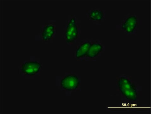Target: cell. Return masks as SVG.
<instances>
[{
	"mask_svg": "<svg viewBox=\"0 0 151 114\" xmlns=\"http://www.w3.org/2000/svg\"><path fill=\"white\" fill-rule=\"evenodd\" d=\"M91 45L90 43L86 42L80 46L77 49L76 54V58H79L86 55Z\"/></svg>",
	"mask_w": 151,
	"mask_h": 114,
	"instance_id": "8",
	"label": "cell"
},
{
	"mask_svg": "<svg viewBox=\"0 0 151 114\" xmlns=\"http://www.w3.org/2000/svg\"><path fill=\"white\" fill-rule=\"evenodd\" d=\"M137 24V19L135 16H131L128 17L122 25V28L124 31L128 34L134 32Z\"/></svg>",
	"mask_w": 151,
	"mask_h": 114,
	"instance_id": "5",
	"label": "cell"
},
{
	"mask_svg": "<svg viewBox=\"0 0 151 114\" xmlns=\"http://www.w3.org/2000/svg\"><path fill=\"white\" fill-rule=\"evenodd\" d=\"M79 84L78 78L73 74H69L65 77L61 82L62 87L65 89L69 91L76 90Z\"/></svg>",
	"mask_w": 151,
	"mask_h": 114,
	"instance_id": "2",
	"label": "cell"
},
{
	"mask_svg": "<svg viewBox=\"0 0 151 114\" xmlns=\"http://www.w3.org/2000/svg\"><path fill=\"white\" fill-rule=\"evenodd\" d=\"M78 30L75 19L72 18L68 25L65 32L66 41L68 43L74 42L77 38Z\"/></svg>",
	"mask_w": 151,
	"mask_h": 114,
	"instance_id": "3",
	"label": "cell"
},
{
	"mask_svg": "<svg viewBox=\"0 0 151 114\" xmlns=\"http://www.w3.org/2000/svg\"><path fill=\"white\" fill-rule=\"evenodd\" d=\"M104 16L103 11L99 10L92 11L89 14V16L91 20L100 21L103 18Z\"/></svg>",
	"mask_w": 151,
	"mask_h": 114,
	"instance_id": "9",
	"label": "cell"
},
{
	"mask_svg": "<svg viewBox=\"0 0 151 114\" xmlns=\"http://www.w3.org/2000/svg\"><path fill=\"white\" fill-rule=\"evenodd\" d=\"M103 50V46L99 43H95L91 45L86 56L91 58H94L98 55Z\"/></svg>",
	"mask_w": 151,
	"mask_h": 114,
	"instance_id": "6",
	"label": "cell"
},
{
	"mask_svg": "<svg viewBox=\"0 0 151 114\" xmlns=\"http://www.w3.org/2000/svg\"><path fill=\"white\" fill-rule=\"evenodd\" d=\"M118 86L121 93L127 99L133 102L136 100V88L129 79L125 76L121 77L118 81Z\"/></svg>",
	"mask_w": 151,
	"mask_h": 114,
	"instance_id": "1",
	"label": "cell"
},
{
	"mask_svg": "<svg viewBox=\"0 0 151 114\" xmlns=\"http://www.w3.org/2000/svg\"><path fill=\"white\" fill-rule=\"evenodd\" d=\"M41 68V64L37 61H29L22 65V72L29 76H33L37 73Z\"/></svg>",
	"mask_w": 151,
	"mask_h": 114,
	"instance_id": "4",
	"label": "cell"
},
{
	"mask_svg": "<svg viewBox=\"0 0 151 114\" xmlns=\"http://www.w3.org/2000/svg\"><path fill=\"white\" fill-rule=\"evenodd\" d=\"M55 28L52 25H49L43 29L42 33V37L44 40H50L54 34Z\"/></svg>",
	"mask_w": 151,
	"mask_h": 114,
	"instance_id": "7",
	"label": "cell"
}]
</instances>
